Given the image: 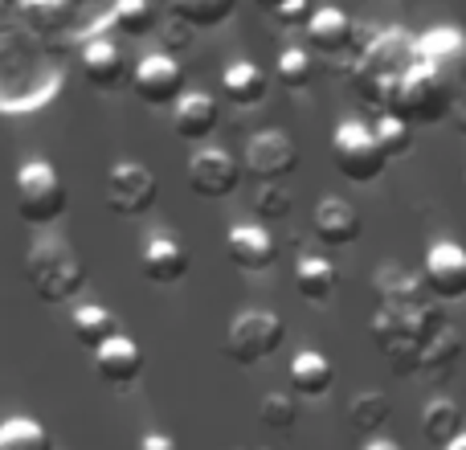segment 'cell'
Instances as JSON below:
<instances>
[{
	"instance_id": "1",
	"label": "cell",
	"mask_w": 466,
	"mask_h": 450,
	"mask_svg": "<svg viewBox=\"0 0 466 450\" xmlns=\"http://www.w3.org/2000/svg\"><path fill=\"white\" fill-rule=\"evenodd\" d=\"M446 323L451 320L434 299H426V303H380L377 315L369 320V336L377 353L389 361V369L401 373V377H418L421 353Z\"/></svg>"
},
{
	"instance_id": "2",
	"label": "cell",
	"mask_w": 466,
	"mask_h": 450,
	"mask_svg": "<svg viewBox=\"0 0 466 450\" xmlns=\"http://www.w3.org/2000/svg\"><path fill=\"white\" fill-rule=\"evenodd\" d=\"M413 66H418V37L405 29H380L369 41H360L356 54L348 57V82L364 103H372L380 111L389 87L397 78H405Z\"/></svg>"
},
{
	"instance_id": "3",
	"label": "cell",
	"mask_w": 466,
	"mask_h": 450,
	"mask_svg": "<svg viewBox=\"0 0 466 450\" xmlns=\"http://www.w3.org/2000/svg\"><path fill=\"white\" fill-rule=\"evenodd\" d=\"M25 279H29V291L41 303L62 307L86 291L90 274H86L82 254L70 241L54 238V233H41V238L25 250Z\"/></svg>"
},
{
	"instance_id": "4",
	"label": "cell",
	"mask_w": 466,
	"mask_h": 450,
	"mask_svg": "<svg viewBox=\"0 0 466 450\" xmlns=\"http://www.w3.org/2000/svg\"><path fill=\"white\" fill-rule=\"evenodd\" d=\"M451 98H454V82H446L442 74L426 70L418 62L405 78H397L389 87L380 115H393V119L410 123V128H434V123H446Z\"/></svg>"
},
{
	"instance_id": "5",
	"label": "cell",
	"mask_w": 466,
	"mask_h": 450,
	"mask_svg": "<svg viewBox=\"0 0 466 450\" xmlns=\"http://www.w3.org/2000/svg\"><path fill=\"white\" fill-rule=\"evenodd\" d=\"M13 201H16V218L29 225V230H49V225L62 221L66 210H70L66 180L49 160H25L21 169H16Z\"/></svg>"
},
{
	"instance_id": "6",
	"label": "cell",
	"mask_w": 466,
	"mask_h": 450,
	"mask_svg": "<svg viewBox=\"0 0 466 450\" xmlns=\"http://www.w3.org/2000/svg\"><path fill=\"white\" fill-rule=\"evenodd\" d=\"M282 344H287V323L270 307H246V312L233 315L226 332V356L241 369L270 361Z\"/></svg>"
},
{
	"instance_id": "7",
	"label": "cell",
	"mask_w": 466,
	"mask_h": 450,
	"mask_svg": "<svg viewBox=\"0 0 466 450\" xmlns=\"http://www.w3.org/2000/svg\"><path fill=\"white\" fill-rule=\"evenodd\" d=\"M331 164L339 169V177H348L352 185H372L380 172L389 169V156L380 152L377 131L360 119H344L331 131Z\"/></svg>"
},
{
	"instance_id": "8",
	"label": "cell",
	"mask_w": 466,
	"mask_h": 450,
	"mask_svg": "<svg viewBox=\"0 0 466 450\" xmlns=\"http://www.w3.org/2000/svg\"><path fill=\"white\" fill-rule=\"evenodd\" d=\"M103 201L115 218H144L160 201V180L147 164L119 160L103 180Z\"/></svg>"
},
{
	"instance_id": "9",
	"label": "cell",
	"mask_w": 466,
	"mask_h": 450,
	"mask_svg": "<svg viewBox=\"0 0 466 450\" xmlns=\"http://www.w3.org/2000/svg\"><path fill=\"white\" fill-rule=\"evenodd\" d=\"M131 90H136V98L147 107H177L180 98L188 95V74L172 54L156 49V54L136 62V70H131Z\"/></svg>"
},
{
	"instance_id": "10",
	"label": "cell",
	"mask_w": 466,
	"mask_h": 450,
	"mask_svg": "<svg viewBox=\"0 0 466 450\" xmlns=\"http://www.w3.org/2000/svg\"><path fill=\"white\" fill-rule=\"evenodd\" d=\"M185 177H188V189H193L197 197H205V201H221V197L238 193L246 169H241V160L229 152V148L205 144V148H197V152L188 156Z\"/></svg>"
},
{
	"instance_id": "11",
	"label": "cell",
	"mask_w": 466,
	"mask_h": 450,
	"mask_svg": "<svg viewBox=\"0 0 466 450\" xmlns=\"http://www.w3.org/2000/svg\"><path fill=\"white\" fill-rule=\"evenodd\" d=\"M241 169L246 177H254L258 185H274V180H287L299 169V144L287 131H258L246 139V152H241Z\"/></svg>"
},
{
	"instance_id": "12",
	"label": "cell",
	"mask_w": 466,
	"mask_h": 450,
	"mask_svg": "<svg viewBox=\"0 0 466 450\" xmlns=\"http://www.w3.org/2000/svg\"><path fill=\"white\" fill-rule=\"evenodd\" d=\"M421 282H426L430 299H442V303L466 299V246L446 238L430 241L426 262H421Z\"/></svg>"
},
{
	"instance_id": "13",
	"label": "cell",
	"mask_w": 466,
	"mask_h": 450,
	"mask_svg": "<svg viewBox=\"0 0 466 450\" xmlns=\"http://www.w3.org/2000/svg\"><path fill=\"white\" fill-rule=\"evenodd\" d=\"M418 62L426 70L442 74L446 82H466V29L459 25H438L418 37Z\"/></svg>"
},
{
	"instance_id": "14",
	"label": "cell",
	"mask_w": 466,
	"mask_h": 450,
	"mask_svg": "<svg viewBox=\"0 0 466 450\" xmlns=\"http://www.w3.org/2000/svg\"><path fill=\"white\" fill-rule=\"evenodd\" d=\"M226 258L238 266V271L262 274V271H270V266L279 262V241H274V233L266 230V225L241 221V225H233V230L226 233Z\"/></svg>"
},
{
	"instance_id": "15",
	"label": "cell",
	"mask_w": 466,
	"mask_h": 450,
	"mask_svg": "<svg viewBox=\"0 0 466 450\" xmlns=\"http://www.w3.org/2000/svg\"><path fill=\"white\" fill-rule=\"evenodd\" d=\"M188 266H193V258H188V246L177 238V233L160 230V233H147L144 238V250H139V271H144L147 282H180L188 274Z\"/></svg>"
},
{
	"instance_id": "16",
	"label": "cell",
	"mask_w": 466,
	"mask_h": 450,
	"mask_svg": "<svg viewBox=\"0 0 466 450\" xmlns=\"http://www.w3.org/2000/svg\"><path fill=\"white\" fill-rule=\"evenodd\" d=\"M307 46L323 57H352L360 37H356V21L339 5L315 8V16L307 21Z\"/></svg>"
},
{
	"instance_id": "17",
	"label": "cell",
	"mask_w": 466,
	"mask_h": 450,
	"mask_svg": "<svg viewBox=\"0 0 466 450\" xmlns=\"http://www.w3.org/2000/svg\"><path fill=\"white\" fill-rule=\"evenodd\" d=\"M95 373L103 385L131 389L139 381V373H144V348H139V340L119 332V336L106 340L103 348H95Z\"/></svg>"
},
{
	"instance_id": "18",
	"label": "cell",
	"mask_w": 466,
	"mask_h": 450,
	"mask_svg": "<svg viewBox=\"0 0 466 450\" xmlns=\"http://www.w3.org/2000/svg\"><path fill=\"white\" fill-rule=\"evenodd\" d=\"M221 128V103L205 90H188L177 107H172V131L185 144H205L213 131Z\"/></svg>"
},
{
	"instance_id": "19",
	"label": "cell",
	"mask_w": 466,
	"mask_h": 450,
	"mask_svg": "<svg viewBox=\"0 0 466 450\" xmlns=\"http://www.w3.org/2000/svg\"><path fill=\"white\" fill-rule=\"evenodd\" d=\"M311 230L323 246L339 250V246H352V241L360 238L364 221H360V213H356V205H348L344 197H323L311 213Z\"/></svg>"
},
{
	"instance_id": "20",
	"label": "cell",
	"mask_w": 466,
	"mask_h": 450,
	"mask_svg": "<svg viewBox=\"0 0 466 450\" xmlns=\"http://www.w3.org/2000/svg\"><path fill=\"white\" fill-rule=\"evenodd\" d=\"M82 74L95 90H115L127 78V57L119 54V46L106 37H90L82 46Z\"/></svg>"
},
{
	"instance_id": "21",
	"label": "cell",
	"mask_w": 466,
	"mask_h": 450,
	"mask_svg": "<svg viewBox=\"0 0 466 450\" xmlns=\"http://www.w3.org/2000/svg\"><path fill=\"white\" fill-rule=\"evenodd\" d=\"M221 95H226L233 107H258L270 95V78H266V70L258 62L238 57V62H229L226 70H221Z\"/></svg>"
},
{
	"instance_id": "22",
	"label": "cell",
	"mask_w": 466,
	"mask_h": 450,
	"mask_svg": "<svg viewBox=\"0 0 466 450\" xmlns=\"http://www.w3.org/2000/svg\"><path fill=\"white\" fill-rule=\"evenodd\" d=\"M339 287V271L331 258L323 254H303L295 262V291L307 299V303H331Z\"/></svg>"
},
{
	"instance_id": "23",
	"label": "cell",
	"mask_w": 466,
	"mask_h": 450,
	"mask_svg": "<svg viewBox=\"0 0 466 450\" xmlns=\"http://www.w3.org/2000/svg\"><path fill=\"white\" fill-rule=\"evenodd\" d=\"M331 385H336V364L328 356L315 353V348L295 353V361H290V389L299 397H328Z\"/></svg>"
},
{
	"instance_id": "24",
	"label": "cell",
	"mask_w": 466,
	"mask_h": 450,
	"mask_svg": "<svg viewBox=\"0 0 466 450\" xmlns=\"http://www.w3.org/2000/svg\"><path fill=\"white\" fill-rule=\"evenodd\" d=\"M70 332L82 348L95 353V348H103L106 340L119 336V320H115V312L103 307V303H78L74 315H70Z\"/></svg>"
},
{
	"instance_id": "25",
	"label": "cell",
	"mask_w": 466,
	"mask_h": 450,
	"mask_svg": "<svg viewBox=\"0 0 466 450\" xmlns=\"http://www.w3.org/2000/svg\"><path fill=\"white\" fill-rule=\"evenodd\" d=\"M462 353H466V336H462L459 328H454V323H446V328L438 332L434 340H430V348H426V353H421L418 377H434V381L451 377V373L459 369Z\"/></svg>"
},
{
	"instance_id": "26",
	"label": "cell",
	"mask_w": 466,
	"mask_h": 450,
	"mask_svg": "<svg viewBox=\"0 0 466 450\" xmlns=\"http://www.w3.org/2000/svg\"><path fill=\"white\" fill-rule=\"evenodd\" d=\"M462 430H466V418H462L459 402H451V397L426 402V410H421V438L430 446H451Z\"/></svg>"
},
{
	"instance_id": "27",
	"label": "cell",
	"mask_w": 466,
	"mask_h": 450,
	"mask_svg": "<svg viewBox=\"0 0 466 450\" xmlns=\"http://www.w3.org/2000/svg\"><path fill=\"white\" fill-rule=\"evenodd\" d=\"M389 418H393V402H389L380 389H364V394H356L352 402H348V426L360 438H380Z\"/></svg>"
},
{
	"instance_id": "28",
	"label": "cell",
	"mask_w": 466,
	"mask_h": 450,
	"mask_svg": "<svg viewBox=\"0 0 466 450\" xmlns=\"http://www.w3.org/2000/svg\"><path fill=\"white\" fill-rule=\"evenodd\" d=\"M372 291H377L380 303H426L430 291L426 282L418 279V274H410L405 266H380L377 274H372Z\"/></svg>"
},
{
	"instance_id": "29",
	"label": "cell",
	"mask_w": 466,
	"mask_h": 450,
	"mask_svg": "<svg viewBox=\"0 0 466 450\" xmlns=\"http://www.w3.org/2000/svg\"><path fill=\"white\" fill-rule=\"evenodd\" d=\"M238 8V0H168V13L188 29H218Z\"/></svg>"
},
{
	"instance_id": "30",
	"label": "cell",
	"mask_w": 466,
	"mask_h": 450,
	"mask_svg": "<svg viewBox=\"0 0 466 450\" xmlns=\"http://www.w3.org/2000/svg\"><path fill=\"white\" fill-rule=\"evenodd\" d=\"M111 25L123 37H147L160 29V8H156V0H115Z\"/></svg>"
},
{
	"instance_id": "31",
	"label": "cell",
	"mask_w": 466,
	"mask_h": 450,
	"mask_svg": "<svg viewBox=\"0 0 466 450\" xmlns=\"http://www.w3.org/2000/svg\"><path fill=\"white\" fill-rule=\"evenodd\" d=\"M0 450H54V435L37 418H5L0 422Z\"/></svg>"
},
{
	"instance_id": "32",
	"label": "cell",
	"mask_w": 466,
	"mask_h": 450,
	"mask_svg": "<svg viewBox=\"0 0 466 450\" xmlns=\"http://www.w3.org/2000/svg\"><path fill=\"white\" fill-rule=\"evenodd\" d=\"M274 74H279V82L287 90H307L315 82V74H319V66H315V49L287 46L279 54V66H274Z\"/></svg>"
},
{
	"instance_id": "33",
	"label": "cell",
	"mask_w": 466,
	"mask_h": 450,
	"mask_svg": "<svg viewBox=\"0 0 466 450\" xmlns=\"http://www.w3.org/2000/svg\"><path fill=\"white\" fill-rule=\"evenodd\" d=\"M258 422H262L266 430H274V435L295 430V422H299L295 397H290V394H266L262 402H258Z\"/></svg>"
},
{
	"instance_id": "34",
	"label": "cell",
	"mask_w": 466,
	"mask_h": 450,
	"mask_svg": "<svg viewBox=\"0 0 466 450\" xmlns=\"http://www.w3.org/2000/svg\"><path fill=\"white\" fill-rule=\"evenodd\" d=\"M372 131H377V144H380V152H385L389 160H401V156L413 152V128L410 123L393 119V115H380V123Z\"/></svg>"
},
{
	"instance_id": "35",
	"label": "cell",
	"mask_w": 466,
	"mask_h": 450,
	"mask_svg": "<svg viewBox=\"0 0 466 450\" xmlns=\"http://www.w3.org/2000/svg\"><path fill=\"white\" fill-rule=\"evenodd\" d=\"M290 210H295V193H290L282 180H274V185H258L254 193V213L266 221H282L290 218Z\"/></svg>"
},
{
	"instance_id": "36",
	"label": "cell",
	"mask_w": 466,
	"mask_h": 450,
	"mask_svg": "<svg viewBox=\"0 0 466 450\" xmlns=\"http://www.w3.org/2000/svg\"><path fill=\"white\" fill-rule=\"evenodd\" d=\"M21 16H25V25H33L37 33H54L70 13H66L57 0H21Z\"/></svg>"
},
{
	"instance_id": "37",
	"label": "cell",
	"mask_w": 466,
	"mask_h": 450,
	"mask_svg": "<svg viewBox=\"0 0 466 450\" xmlns=\"http://www.w3.org/2000/svg\"><path fill=\"white\" fill-rule=\"evenodd\" d=\"M270 16L282 25V29H307V21L315 16V5L311 0H287V5H279Z\"/></svg>"
},
{
	"instance_id": "38",
	"label": "cell",
	"mask_w": 466,
	"mask_h": 450,
	"mask_svg": "<svg viewBox=\"0 0 466 450\" xmlns=\"http://www.w3.org/2000/svg\"><path fill=\"white\" fill-rule=\"evenodd\" d=\"M164 25V54H177L180 46H188V41H193V33L197 29H188L185 21H177V16L168 13V21H160Z\"/></svg>"
},
{
	"instance_id": "39",
	"label": "cell",
	"mask_w": 466,
	"mask_h": 450,
	"mask_svg": "<svg viewBox=\"0 0 466 450\" xmlns=\"http://www.w3.org/2000/svg\"><path fill=\"white\" fill-rule=\"evenodd\" d=\"M446 123H451L459 136H466V82L454 87V98H451V115H446Z\"/></svg>"
},
{
	"instance_id": "40",
	"label": "cell",
	"mask_w": 466,
	"mask_h": 450,
	"mask_svg": "<svg viewBox=\"0 0 466 450\" xmlns=\"http://www.w3.org/2000/svg\"><path fill=\"white\" fill-rule=\"evenodd\" d=\"M136 450H180V446L172 443L168 435H144V438H139V446H136Z\"/></svg>"
},
{
	"instance_id": "41",
	"label": "cell",
	"mask_w": 466,
	"mask_h": 450,
	"mask_svg": "<svg viewBox=\"0 0 466 450\" xmlns=\"http://www.w3.org/2000/svg\"><path fill=\"white\" fill-rule=\"evenodd\" d=\"M360 450H405V446H397L393 438L380 435V438H364V446H360Z\"/></svg>"
},
{
	"instance_id": "42",
	"label": "cell",
	"mask_w": 466,
	"mask_h": 450,
	"mask_svg": "<svg viewBox=\"0 0 466 450\" xmlns=\"http://www.w3.org/2000/svg\"><path fill=\"white\" fill-rule=\"evenodd\" d=\"M442 450H466V430H462V435H459V438H454V443H451V446H442Z\"/></svg>"
},
{
	"instance_id": "43",
	"label": "cell",
	"mask_w": 466,
	"mask_h": 450,
	"mask_svg": "<svg viewBox=\"0 0 466 450\" xmlns=\"http://www.w3.org/2000/svg\"><path fill=\"white\" fill-rule=\"evenodd\" d=\"M258 5H262L266 13H274V8H279V5H287V0H258Z\"/></svg>"
},
{
	"instance_id": "44",
	"label": "cell",
	"mask_w": 466,
	"mask_h": 450,
	"mask_svg": "<svg viewBox=\"0 0 466 450\" xmlns=\"http://www.w3.org/2000/svg\"><path fill=\"white\" fill-rule=\"evenodd\" d=\"M57 5H62V8H66V13H74V8H78V5H82V0H57Z\"/></svg>"
},
{
	"instance_id": "45",
	"label": "cell",
	"mask_w": 466,
	"mask_h": 450,
	"mask_svg": "<svg viewBox=\"0 0 466 450\" xmlns=\"http://www.w3.org/2000/svg\"><path fill=\"white\" fill-rule=\"evenodd\" d=\"M0 21H5V0H0Z\"/></svg>"
},
{
	"instance_id": "46",
	"label": "cell",
	"mask_w": 466,
	"mask_h": 450,
	"mask_svg": "<svg viewBox=\"0 0 466 450\" xmlns=\"http://www.w3.org/2000/svg\"><path fill=\"white\" fill-rule=\"evenodd\" d=\"M462 180H466V177H462Z\"/></svg>"
}]
</instances>
